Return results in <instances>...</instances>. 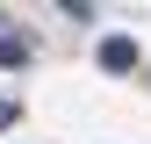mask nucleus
I'll return each instance as SVG.
<instances>
[{"mask_svg": "<svg viewBox=\"0 0 151 144\" xmlns=\"http://www.w3.org/2000/svg\"><path fill=\"white\" fill-rule=\"evenodd\" d=\"M101 65L108 72H129L137 65V36H101Z\"/></svg>", "mask_w": 151, "mask_h": 144, "instance_id": "obj_1", "label": "nucleus"}, {"mask_svg": "<svg viewBox=\"0 0 151 144\" xmlns=\"http://www.w3.org/2000/svg\"><path fill=\"white\" fill-rule=\"evenodd\" d=\"M29 58V43H22V36H7V29H0V65H22Z\"/></svg>", "mask_w": 151, "mask_h": 144, "instance_id": "obj_2", "label": "nucleus"}, {"mask_svg": "<svg viewBox=\"0 0 151 144\" xmlns=\"http://www.w3.org/2000/svg\"><path fill=\"white\" fill-rule=\"evenodd\" d=\"M7 122H14V101H0V130H7Z\"/></svg>", "mask_w": 151, "mask_h": 144, "instance_id": "obj_3", "label": "nucleus"}]
</instances>
